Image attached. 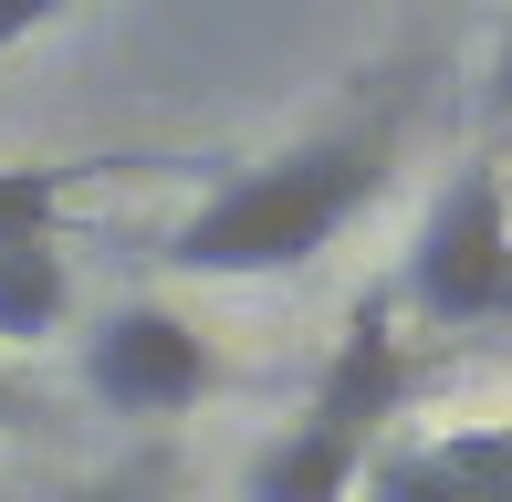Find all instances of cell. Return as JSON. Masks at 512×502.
<instances>
[{
	"mask_svg": "<svg viewBox=\"0 0 512 502\" xmlns=\"http://www.w3.org/2000/svg\"><path fill=\"white\" fill-rule=\"evenodd\" d=\"M63 325H74V262H63V241L0 251V346H42Z\"/></svg>",
	"mask_w": 512,
	"mask_h": 502,
	"instance_id": "obj_7",
	"label": "cell"
},
{
	"mask_svg": "<svg viewBox=\"0 0 512 502\" xmlns=\"http://www.w3.org/2000/svg\"><path fill=\"white\" fill-rule=\"evenodd\" d=\"M147 168H168V157H0V251L63 241V220L95 178H147Z\"/></svg>",
	"mask_w": 512,
	"mask_h": 502,
	"instance_id": "obj_6",
	"label": "cell"
},
{
	"mask_svg": "<svg viewBox=\"0 0 512 502\" xmlns=\"http://www.w3.org/2000/svg\"><path fill=\"white\" fill-rule=\"evenodd\" d=\"M429 471L450 482V502H512V419H471V429H439Z\"/></svg>",
	"mask_w": 512,
	"mask_h": 502,
	"instance_id": "obj_8",
	"label": "cell"
},
{
	"mask_svg": "<svg viewBox=\"0 0 512 502\" xmlns=\"http://www.w3.org/2000/svg\"><path fill=\"white\" fill-rule=\"evenodd\" d=\"M387 178V116L377 126H324L293 147L230 168L189 220L157 231V262L189 283H262V272H304L345 241V220L377 199Z\"/></svg>",
	"mask_w": 512,
	"mask_h": 502,
	"instance_id": "obj_1",
	"label": "cell"
},
{
	"mask_svg": "<svg viewBox=\"0 0 512 502\" xmlns=\"http://www.w3.org/2000/svg\"><path fill=\"white\" fill-rule=\"evenodd\" d=\"M492 95L512 105V32H502V63H492Z\"/></svg>",
	"mask_w": 512,
	"mask_h": 502,
	"instance_id": "obj_12",
	"label": "cell"
},
{
	"mask_svg": "<svg viewBox=\"0 0 512 502\" xmlns=\"http://www.w3.org/2000/svg\"><path fill=\"white\" fill-rule=\"evenodd\" d=\"M366 482V440L335 419H293L241 461V502H356Z\"/></svg>",
	"mask_w": 512,
	"mask_h": 502,
	"instance_id": "obj_5",
	"label": "cell"
},
{
	"mask_svg": "<svg viewBox=\"0 0 512 502\" xmlns=\"http://www.w3.org/2000/svg\"><path fill=\"white\" fill-rule=\"evenodd\" d=\"M408 387H418L408 325H398V304H387V293H366V304L345 314L335 356H324V377H314V408H304V419H335V429H356V440H377V429L408 408Z\"/></svg>",
	"mask_w": 512,
	"mask_h": 502,
	"instance_id": "obj_4",
	"label": "cell"
},
{
	"mask_svg": "<svg viewBox=\"0 0 512 502\" xmlns=\"http://www.w3.org/2000/svg\"><path fill=\"white\" fill-rule=\"evenodd\" d=\"M492 325H512V241H502V304H492Z\"/></svg>",
	"mask_w": 512,
	"mask_h": 502,
	"instance_id": "obj_13",
	"label": "cell"
},
{
	"mask_svg": "<svg viewBox=\"0 0 512 502\" xmlns=\"http://www.w3.org/2000/svg\"><path fill=\"white\" fill-rule=\"evenodd\" d=\"M63 11H74V0H0V53H21L32 32H53Z\"/></svg>",
	"mask_w": 512,
	"mask_h": 502,
	"instance_id": "obj_10",
	"label": "cell"
},
{
	"mask_svg": "<svg viewBox=\"0 0 512 502\" xmlns=\"http://www.w3.org/2000/svg\"><path fill=\"white\" fill-rule=\"evenodd\" d=\"M0 429H21V387L11 377H0Z\"/></svg>",
	"mask_w": 512,
	"mask_h": 502,
	"instance_id": "obj_14",
	"label": "cell"
},
{
	"mask_svg": "<svg viewBox=\"0 0 512 502\" xmlns=\"http://www.w3.org/2000/svg\"><path fill=\"white\" fill-rule=\"evenodd\" d=\"M366 502H450V482L429 471V450L418 440H398V450H366V482H356Z\"/></svg>",
	"mask_w": 512,
	"mask_h": 502,
	"instance_id": "obj_9",
	"label": "cell"
},
{
	"mask_svg": "<svg viewBox=\"0 0 512 502\" xmlns=\"http://www.w3.org/2000/svg\"><path fill=\"white\" fill-rule=\"evenodd\" d=\"M63 502H157V492H136V482H74Z\"/></svg>",
	"mask_w": 512,
	"mask_h": 502,
	"instance_id": "obj_11",
	"label": "cell"
},
{
	"mask_svg": "<svg viewBox=\"0 0 512 502\" xmlns=\"http://www.w3.org/2000/svg\"><path fill=\"white\" fill-rule=\"evenodd\" d=\"M74 367H84V398L115 419H189L220 387V356L178 304H105L74 335Z\"/></svg>",
	"mask_w": 512,
	"mask_h": 502,
	"instance_id": "obj_3",
	"label": "cell"
},
{
	"mask_svg": "<svg viewBox=\"0 0 512 502\" xmlns=\"http://www.w3.org/2000/svg\"><path fill=\"white\" fill-rule=\"evenodd\" d=\"M502 241H512V168L502 157H460L418 210L387 304L429 335H481L502 304Z\"/></svg>",
	"mask_w": 512,
	"mask_h": 502,
	"instance_id": "obj_2",
	"label": "cell"
}]
</instances>
